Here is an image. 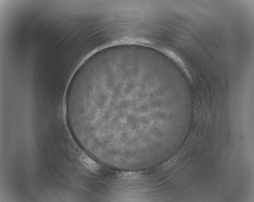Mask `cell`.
<instances>
[{
  "label": "cell",
  "instance_id": "obj_2",
  "mask_svg": "<svg viewBox=\"0 0 254 202\" xmlns=\"http://www.w3.org/2000/svg\"><path fill=\"white\" fill-rule=\"evenodd\" d=\"M122 175L124 177H125V178H133L137 177H138L139 175L136 173H130H130H128L122 174Z\"/></svg>",
  "mask_w": 254,
  "mask_h": 202
},
{
  "label": "cell",
  "instance_id": "obj_1",
  "mask_svg": "<svg viewBox=\"0 0 254 202\" xmlns=\"http://www.w3.org/2000/svg\"><path fill=\"white\" fill-rule=\"evenodd\" d=\"M81 162L86 168L91 171L97 170V165L91 158L87 156H83L81 158Z\"/></svg>",
  "mask_w": 254,
  "mask_h": 202
}]
</instances>
